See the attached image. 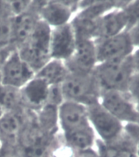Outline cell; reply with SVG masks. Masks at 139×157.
Listing matches in <instances>:
<instances>
[{
  "label": "cell",
  "instance_id": "cell-1",
  "mask_svg": "<svg viewBox=\"0 0 139 157\" xmlns=\"http://www.w3.org/2000/svg\"><path fill=\"white\" fill-rule=\"evenodd\" d=\"M135 73L132 55L126 58L98 64L93 71L101 92H128Z\"/></svg>",
  "mask_w": 139,
  "mask_h": 157
},
{
  "label": "cell",
  "instance_id": "cell-2",
  "mask_svg": "<svg viewBox=\"0 0 139 157\" xmlns=\"http://www.w3.org/2000/svg\"><path fill=\"white\" fill-rule=\"evenodd\" d=\"M50 32L51 28L40 20L30 36L16 49L35 74L51 60Z\"/></svg>",
  "mask_w": 139,
  "mask_h": 157
},
{
  "label": "cell",
  "instance_id": "cell-3",
  "mask_svg": "<svg viewBox=\"0 0 139 157\" xmlns=\"http://www.w3.org/2000/svg\"><path fill=\"white\" fill-rule=\"evenodd\" d=\"M64 100L89 106L99 102L101 89L93 73H70L61 85Z\"/></svg>",
  "mask_w": 139,
  "mask_h": 157
},
{
  "label": "cell",
  "instance_id": "cell-4",
  "mask_svg": "<svg viewBox=\"0 0 139 157\" xmlns=\"http://www.w3.org/2000/svg\"><path fill=\"white\" fill-rule=\"evenodd\" d=\"M99 102L124 124H139L137 105L128 92H102Z\"/></svg>",
  "mask_w": 139,
  "mask_h": 157
},
{
  "label": "cell",
  "instance_id": "cell-5",
  "mask_svg": "<svg viewBox=\"0 0 139 157\" xmlns=\"http://www.w3.org/2000/svg\"><path fill=\"white\" fill-rule=\"evenodd\" d=\"M90 125L97 138L103 142L115 141L125 132V124L106 110L100 102L87 107Z\"/></svg>",
  "mask_w": 139,
  "mask_h": 157
},
{
  "label": "cell",
  "instance_id": "cell-6",
  "mask_svg": "<svg viewBox=\"0 0 139 157\" xmlns=\"http://www.w3.org/2000/svg\"><path fill=\"white\" fill-rule=\"evenodd\" d=\"M95 44L98 64L126 58L131 56L135 50L127 31L96 40Z\"/></svg>",
  "mask_w": 139,
  "mask_h": 157
},
{
  "label": "cell",
  "instance_id": "cell-7",
  "mask_svg": "<svg viewBox=\"0 0 139 157\" xmlns=\"http://www.w3.org/2000/svg\"><path fill=\"white\" fill-rule=\"evenodd\" d=\"M34 75L35 72L21 58L15 49L0 72V83L2 85L21 89Z\"/></svg>",
  "mask_w": 139,
  "mask_h": 157
},
{
  "label": "cell",
  "instance_id": "cell-8",
  "mask_svg": "<svg viewBox=\"0 0 139 157\" xmlns=\"http://www.w3.org/2000/svg\"><path fill=\"white\" fill-rule=\"evenodd\" d=\"M79 10V1H44L39 18L52 29L70 23Z\"/></svg>",
  "mask_w": 139,
  "mask_h": 157
},
{
  "label": "cell",
  "instance_id": "cell-9",
  "mask_svg": "<svg viewBox=\"0 0 139 157\" xmlns=\"http://www.w3.org/2000/svg\"><path fill=\"white\" fill-rule=\"evenodd\" d=\"M58 124L61 134H68L90 127L87 106L64 101L58 107Z\"/></svg>",
  "mask_w": 139,
  "mask_h": 157
},
{
  "label": "cell",
  "instance_id": "cell-10",
  "mask_svg": "<svg viewBox=\"0 0 139 157\" xmlns=\"http://www.w3.org/2000/svg\"><path fill=\"white\" fill-rule=\"evenodd\" d=\"M75 33L71 22L61 26L52 28L50 32L51 59L66 61L73 55L76 47Z\"/></svg>",
  "mask_w": 139,
  "mask_h": 157
},
{
  "label": "cell",
  "instance_id": "cell-11",
  "mask_svg": "<svg viewBox=\"0 0 139 157\" xmlns=\"http://www.w3.org/2000/svg\"><path fill=\"white\" fill-rule=\"evenodd\" d=\"M65 63L70 73H93L98 65L95 41L78 39L73 55Z\"/></svg>",
  "mask_w": 139,
  "mask_h": 157
},
{
  "label": "cell",
  "instance_id": "cell-12",
  "mask_svg": "<svg viewBox=\"0 0 139 157\" xmlns=\"http://www.w3.org/2000/svg\"><path fill=\"white\" fill-rule=\"evenodd\" d=\"M43 2L44 1H32L25 12L13 17L12 45L16 49L30 36L40 21L39 10Z\"/></svg>",
  "mask_w": 139,
  "mask_h": 157
},
{
  "label": "cell",
  "instance_id": "cell-13",
  "mask_svg": "<svg viewBox=\"0 0 139 157\" xmlns=\"http://www.w3.org/2000/svg\"><path fill=\"white\" fill-rule=\"evenodd\" d=\"M50 86L41 78L34 77L20 89L23 107L36 112L47 103Z\"/></svg>",
  "mask_w": 139,
  "mask_h": 157
},
{
  "label": "cell",
  "instance_id": "cell-14",
  "mask_svg": "<svg viewBox=\"0 0 139 157\" xmlns=\"http://www.w3.org/2000/svg\"><path fill=\"white\" fill-rule=\"evenodd\" d=\"M127 15L123 8H115L99 18L97 23L96 40L106 39L127 31Z\"/></svg>",
  "mask_w": 139,
  "mask_h": 157
},
{
  "label": "cell",
  "instance_id": "cell-15",
  "mask_svg": "<svg viewBox=\"0 0 139 157\" xmlns=\"http://www.w3.org/2000/svg\"><path fill=\"white\" fill-rule=\"evenodd\" d=\"M25 110L4 111L0 118V140L2 145H19L25 121Z\"/></svg>",
  "mask_w": 139,
  "mask_h": 157
},
{
  "label": "cell",
  "instance_id": "cell-16",
  "mask_svg": "<svg viewBox=\"0 0 139 157\" xmlns=\"http://www.w3.org/2000/svg\"><path fill=\"white\" fill-rule=\"evenodd\" d=\"M95 148L100 157H137L136 144L125 132L110 142H103L97 138Z\"/></svg>",
  "mask_w": 139,
  "mask_h": 157
},
{
  "label": "cell",
  "instance_id": "cell-17",
  "mask_svg": "<svg viewBox=\"0 0 139 157\" xmlns=\"http://www.w3.org/2000/svg\"><path fill=\"white\" fill-rule=\"evenodd\" d=\"M69 74L70 72L64 61L51 59L36 72L35 76L45 81L49 86H55L61 85Z\"/></svg>",
  "mask_w": 139,
  "mask_h": 157
},
{
  "label": "cell",
  "instance_id": "cell-18",
  "mask_svg": "<svg viewBox=\"0 0 139 157\" xmlns=\"http://www.w3.org/2000/svg\"><path fill=\"white\" fill-rule=\"evenodd\" d=\"M37 123L44 135L55 137L60 133L58 124V106L46 103L36 111Z\"/></svg>",
  "mask_w": 139,
  "mask_h": 157
},
{
  "label": "cell",
  "instance_id": "cell-19",
  "mask_svg": "<svg viewBox=\"0 0 139 157\" xmlns=\"http://www.w3.org/2000/svg\"><path fill=\"white\" fill-rule=\"evenodd\" d=\"M61 137L63 144L73 151L94 147L97 141L92 126L68 134H61Z\"/></svg>",
  "mask_w": 139,
  "mask_h": 157
},
{
  "label": "cell",
  "instance_id": "cell-20",
  "mask_svg": "<svg viewBox=\"0 0 139 157\" xmlns=\"http://www.w3.org/2000/svg\"><path fill=\"white\" fill-rule=\"evenodd\" d=\"M13 17L9 12L6 1H0V48L12 46Z\"/></svg>",
  "mask_w": 139,
  "mask_h": 157
},
{
  "label": "cell",
  "instance_id": "cell-21",
  "mask_svg": "<svg viewBox=\"0 0 139 157\" xmlns=\"http://www.w3.org/2000/svg\"><path fill=\"white\" fill-rule=\"evenodd\" d=\"M0 106L4 111L23 109L20 89L0 84Z\"/></svg>",
  "mask_w": 139,
  "mask_h": 157
},
{
  "label": "cell",
  "instance_id": "cell-22",
  "mask_svg": "<svg viewBox=\"0 0 139 157\" xmlns=\"http://www.w3.org/2000/svg\"><path fill=\"white\" fill-rule=\"evenodd\" d=\"M123 9L128 17V31L132 27L139 24V1H129V3Z\"/></svg>",
  "mask_w": 139,
  "mask_h": 157
},
{
  "label": "cell",
  "instance_id": "cell-23",
  "mask_svg": "<svg viewBox=\"0 0 139 157\" xmlns=\"http://www.w3.org/2000/svg\"><path fill=\"white\" fill-rule=\"evenodd\" d=\"M7 9L12 17L25 12L31 4L32 1H6Z\"/></svg>",
  "mask_w": 139,
  "mask_h": 157
},
{
  "label": "cell",
  "instance_id": "cell-24",
  "mask_svg": "<svg viewBox=\"0 0 139 157\" xmlns=\"http://www.w3.org/2000/svg\"><path fill=\"white\" fill-rule=\"evenodd\" d=\"M64 101L65 100H64L61 85L50 86L47 103L50 104V105H56V106H58L59 107V105H61Z\"/></svg>",
  "mask_w": 139,
  "mask_h": 157
},
{
  "label": "cell",
  "instance_id": "cell-25",
  "mask_svg": "<svg viewBox=\"0 0 139 157\" xmlns=\"http://www.w3.org/2000/svg\"><path fill=\"white\" fill-rule=\"evenodd\" d=\"M0 157H24V155L19 145H2Z\"/></svg>",
  "mask_w": 139,
  "mask_h": 157
},
{
  "label": "cell",
  "instance_id": "cell-26",
  "mask_svg": "<svg viewBox=\"0 0 139 157\" xmlns=\"http://www.w3.org/2000/svg\"><path fill=\"white\" fill-rule=\"evenodd\" d=\"M128 93H129L135 103L139 105V71H136V73L132 78L128 89Z\"/></svg>",
  "mask_w": 139,
  "mask_h": 157
},
{
  "label": "cell",
  "instance_id": "cell-27",
  "mask_svg": "<svg viewBox=\"0 0 139 157\" xmlns=\"http://www.w3.org/2000/svg\"><path fill=\"white\" fill-rule=\"evenodd\" d=\"M125 132L139 147V124H125Z\"/></svg>",
  "mask_w": 139,
  "mask_h": 157
},
{
  "label": "cell",
  "instance_id": "cell-28",
  "mask_svg": "<svg viewBox=\"0 0 139 157\" xmlns=\"http://www.w3.org/2000/svg\"><path fill=\"white\" fill-rule=\"evenodd\" d=\"M72 157H100L95 147L80 151H72Z\"/></svg>",
  "mask_w": 139,
  "mask_h": 157
},
{
  "label": "cell",
  "instance_id": "cell-29",
  "mask_svg": "<svg viewBox=\"0 0 139 157\" xmlns=\"http://www.w3.org/2000/svg\"><path fill=\"white\" fill-rule=\"evenodd\" d=\"M15 48L13 46H8L6 48H0V72L2 71V68L6 63V61L8 59L9 56L11 55L12 52L15 50Z\"/></svg>",
  "mask_w": 139,
  "mask_h": 157
},
{
  "label": "cell",
  "instance_id": "cell-30",
  "mask_svg": "<svg viewBox=\"0 0 139 157\" xmlns=\"http://www.w3.org/2000/svg\"><path fill=\"white\" fill-rule=\"evenodd\" d=\"M127 32L129 33V35L134 48H139V24L132 27Z\"/></svg>",
  "mask_w": 139,
  "mask_h": 157
},
{
  "label": "cell",
  "instance_id": "cell-31",
  "mask_svg": "<svg viewBox=\"0 0 139 157\" xmlns=\"http://www.w3.org/2000/svg\"><path fill=\"white\" fill-rule=\"evenodd\" d=\"M132 59L134 65L135 71H139V48L135 49L132 54Z\"/></svg>",
  "mask_w": 139,
  "mask_h": 157
},
{
  "label": "cell",
  "instance_id": "cell-32",
  "mask_svg": "<svg viewBox=\"0 0 139 157\" xmlns=\"http://www.w3.org/2000/svg\"><path fill=\"white\" fill-rule=\"evenodd\" d=\"M3 113H4V110H2V107L0 106V118L2 117V114H3Z\"/></svg>",
  "mask_w": 139,
  "mask_h": 157
},
{
  "label": "cell",
  "instance_id": "cell-33",
  "mask_svg": "<svg viewBox=\"0 0 139 157\" xmlns=\"http://www.w3.org/2000/svg\"><path fill=\"white\" fill-rule=\"evenodd\" d=\"M137 156L139 157V147H137Z\"/></svg>",
  "mask_w": 139,
  "mask_h": 157
},
{
  "label": "cell",
  "instance_id": "cell-34",
  "mask_svg": "<svg viewBox=\"0 0 139 157\" xmlns=\"http://www.w3.org/2000/svg\"><path fill=\"white\" fill-rule=\"evenodd\" d=\"M2 148V142H1V140H0V150Z\"/></svg>",
  "mask_w": 139,
  "mask_h": 157
},
{
  "label": "cell",
  "instance_id": "cell-35",
  "mask_svg": "<svg viewBox=\"0 0 139 157\" xmlns=\"http://www.w3.org/2000/svg\"><path fill=\"white\" fill-rule=\"evenodd\" d=\"M137 109H138V111H139V105H137Z\"/></svg>",
  "mask_w": 139,
  "mask_h": 157
},
{
  "label": "cell",
  "instance_id": "cell-36",
  "mask_svg": "<svg viewBox=\"0 0 139 157\" xmlns=\"http://www.w3.org/2000/svg\"><path fill=\"white\" fill-rule=\"evenodd\" d=\"M0 84H1V83H0Z\"/></svg>",
  "mask_w": 139,
  "mask_h": 157
}]
</instances>
